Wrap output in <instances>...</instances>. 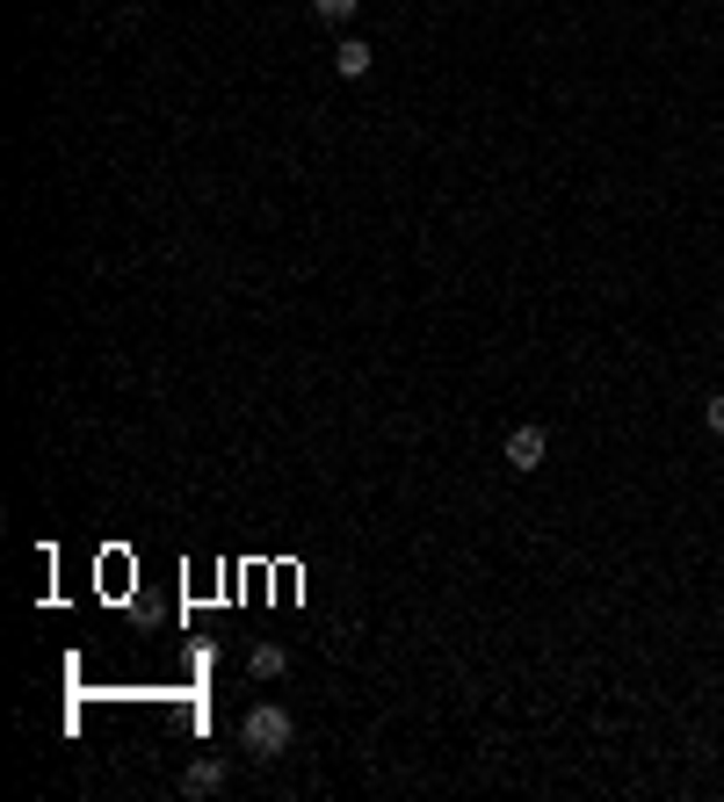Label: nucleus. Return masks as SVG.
<instances>
[{
  "label": "nucleus",
  "mask_w": 724,
  "mask_h": 802,
  "mask_svg": "<svg viewBox=\"0 0 724 802\" xmlns=\"http://www.w3.org/2000/svg\"><path fill=\"white\" fill-rule=\"evenodd\" d=\"M290 738H297V723H290V709H283V701H254V709L239 716V744H247V752H262V759L290 752Z\"/></svg>",
  "instance_id": "nucleus-1"
},
{
  "label": "nucleus",
  "mask_w": 724,
  "mask_h": 802,
  "mask_svg": "<svg viewBox=\"0 0 724 802\" xmlns=\"http://www.w3.org/2000/svg\"><path fill=\"white\" fill-rule=\"evenodd\" d=\"M543 449H551L543 426H508V470H543Z\"/></svg>",
  "instance_id": "nucleus-2"
},
{
  "label": "nucleus",
  "mask_w": 724,
  "mask_h": 802,
  "mask_svg": "<svg viewBox=\"0 0 724 802\" xmlns=\"http://www.w3.org/2000/svg\"><path fill=\"white\" fill-rule=\"evenodd\" d=\"M370 65H377V51L363 44V37H340V44H334V73H340V80H363Z\"/></svg>",
  "instance_id": "nucleus-3"
},
{
  "label": "nucleus",
  "mask_w": 724,
  "mask_h": 802,
  "mask_svg": "<svg viewBox=\"0 0 724 802\" xmlns=\"http://www.w3.org/2000/svg\"><path fill=\"white\" fill-rule=\"evenodd\" d=\"M217 788H225V759H196L182 773V795H217Z\"/></svg>",
  "instance_id": "nucleus-4"
},
{
  "label": "nucleus",
  "mask_w": 724,
  "mask_h": 802,
  "mask_svg": "<svg viewBox=\"0 0 724 802\" xmlns=\"http://www.w3.org/2000/svg\"><path fill=\"white\" fill-rule=\"evenodd\" d=\"M247 672H254V680H283V672H290V651H283V644H254Z\"/></svg>",
  "instance_id": "nucleus-5"
},
{
  "label": "nucleus",
  "mask_w": 724,
  "mask_h": 802,
  "mask_svg": "<svg viewBox=\"0 0 724 802\" xmlns=\"http://www.w3.org/2000/svg\"><path fill=\"white\" fill-rule=\"evenodd\" d=\"M355 8H363V0H312V16L319 22H355Z\"/></svg>",
  "instance_id": "nucleus-6"
},
{
  "label": "nucleus",
  "mask_w": 724,
  "mask_h": 802,
  "mask_svg": "<svg viewBox=\"0 0 724 802\" xmlns=\"http://www.w3.org/2000/svg\"><path fill=\"white\" fill-rule=\"evenodd\" d=\"M703 426H710V434H724V391H717V398L703 405Z\"/></svg>",
  "instance_id": "nucleus-7"
}]
</instances>
